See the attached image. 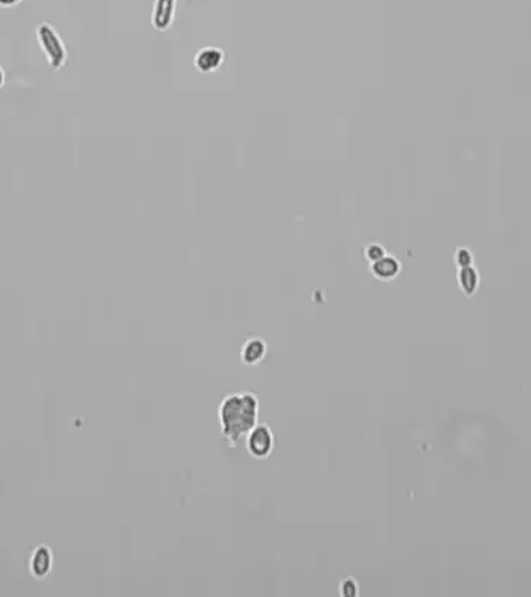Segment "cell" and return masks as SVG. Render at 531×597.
<instances>
[{
	"mask_svg": "<svg viewBox=\"0 0 531 597\" xmlns=\"http://www.w3.org/2000/svg\"><path fill=\"white\" fill-rule=\"evenodd\" d=\"M260 401L253 392H236L226 395L218 408L221 435L229 441L231 448L250 433L258 424Z\"/></svg>",
	"mask_w": 531,
	"mask_h": 597,
	"instance_id": "6da1fadb",
	"label": "cell"
},
{
	"mask_svg": "<svg viewBox=\"0 0 531 597\" xmlns=\"http://www.w3.org/2000/svg\"><path fill=\"white\" fill-rule=\"evenodd\" d=\"M36 36L39 40L40 50L53 71H59L67 62V48L64 40L61 39L59 32L50 23H40L36 29Z\"/></svg>",
	"mask_w": 531,
	"mask_h": 597,
	"instance_id": "7a4b0ae2",
	"label": "cell"
},
{
	"mask_svg": "<svg viewBox=\"0 0 531 597\" xmlns=\"http://www.w3.org/2000/svg\"><path fill=\"white\" fill-rule=\"evenodd\" d=\"M246 446L248 454L258 461H264L274 449V433L269 426L256 424L246 436Z\"/></svg>",
	"mask_w": 531,
	"mask_h": 597,
	"instance_id": "3957f363",
	"label": "cell"
},
{
	"mask_svg": "<svg viewBox=\"0 0 531 597\" xmlns=\"http://www.w3.org/2000/svg\"><path fill=\"white\" fill-rule=\"evenodd\" d=\"M177 0H155L151 11V24L158 32H166L173 23Z\"/></svg>",
	"mask_w": 531,
	"mask_h": 597,
	"instance_id": "277c9868",
	"label": "cell"
},
{
	"mask_svg": "<svg viewBox=\"0 0 531 597\" xmlns=\"http://www.w3.org/2000/svg\"><path fill=\"white\" fill-rule=\"evenodd\" d=\"M194 69L201 74H213L218 71L225 62V53L220 48L207 46L202 48L194 56Z\"/></svg>",
	"mask_w": 531,
	"mask_h": 597,
	"instance_id": "5b68a950",
	"label": "cell"
},
{
	"mask_svg": "<svg viewBox=\"0 0 531 597\" xmlns=\"http://www.w3.org/2000/svg\"><path fill=\"white\" fill-rule=\"evenodd\" d=\"M53 567V553L48 546L41 545L32 551L29 558V572L34 578L44 580Z\"/></svg>",
	"mask_w": 531,
	"mask_h": 597,
	"instance_id": "8992f818",
	"label": "cell"
},
{
	"mask_svg": "<svg viewBox=\"0 0 531 597\" xmlns=\"http://www.w3.org/2000/svg\"><path fill=\"white\" fill-rule=\"evenodd\" d=\"M369 271L374 276V279L380 282H390L396 279L401 273V261L393 255H385L383 259L377 260L375 263L369 265Z\"/></svg>",
	"mask_w": 531,
	"mask_h": 597,
	"instance_id": "52a82bcc",
	"label": "cell"
},
{
	"mask_svg": "<svg viewBox=\"0 0 531 597\" xmlns=\"http://www.w3.org/2000/svg\"><path fill=\"white\" fill-rule=\"evenodd\" d=\"M266 353H268V344H266L264 339L255 336L243 343L241 357L246 365H256L266 357Z\"/></svg>",
	"mask_w": 531,
	"mask_h": 597,
	"instance_id": "ba28073f",
	"label": "cell"
},
{
	"mask_svg": "<svg viewBox=\"0 0 531 597\" xmlns=\"http://www.w3.org/2000/svg\"><path fill=\"white\" fill-rule=\"evenodd\" d=\"M458 287L466 296H474L480 286V274L474 265L458 269Z\"/></svg>",
	"mask_w": 531,
	"mask_h": 597,
	"instance_id": "9c48e42d",
	"label": "cell"
},
{
	"mask_svg": "<svg viewBox=\"0 0 531 597\" xmlns=\"http://www.w3.org/2000/svg\"><path fill=\"white\" fill-rule=\"evenodd\" d=\"M387 255L385 247L379 242H371V244H368L363 247V256H365V260L371 265V263H375L377 260L383 259V256Z\"/></svg>",
	"mask_w": 531,
	"mask_h": 597,
	"instance_id": "30bf717a",
	"label": "cell"
},
{
	"mask_svg": "<svg viewBox=\"0 0 531 597\" xmlns=\"http://www.w3.org/2000/svg\"><path fill=\"white\" fill-rule=\"evenodd\" d=\"M453 263H455V266H458V269L460 268L471 266L472 263H474L472 252L470 251V249H466V247L457 249L455 254H453Z\"/></svg>",
	"mask_w": 531,
	"mask_h": 597,
	"instance_id": "8fae6325",
	"label": "cell"
},
{
	"mask_svg": "<svg viewBox=\"0 0 531 597\" xmlns=\"http://www.w3.org/2000/svg\"><path fill=\"white\" fill-rule=\"evenodd\" d=\"M340 596H344V597L358 596V581L353 578H345L344 581H340Z\"/></svg>",
	"mask_w": 531,
	"mask_h": 597,
	"instance_id": "7c38bea8",
	"label": "cell"
},
{
	"mask_svg": "<svg viewBox=\"0 0 531 597\" xmlns=\"http://www.w3.org/2000/svg\"><path fill=\"white\" fill-rule=\"evenodd\" d=\"M23 0H0V6L2 9H13V6L19 5Z\"/></svg>",
	"mask_w": 531,
	"mask_h": 597,
	"instance_id": "4fadbf2b",
	"label": "cell"
},
{
	"mask_svg": "<svg viewBox=\"0 0 531 597\" xmlns=\"http://www.w3.org/2000/svg\"><path fill=\"white\" fill-rule=\"evenodd\" d=\"M5 71H4V67L0 66V89L4 88V85H5Z\"/></svg>",
	"mask_w": 531,
	"mask_h": 597,
	"instance_id": "5bb4252c",
	"label": "cell"
}]
</instances>
